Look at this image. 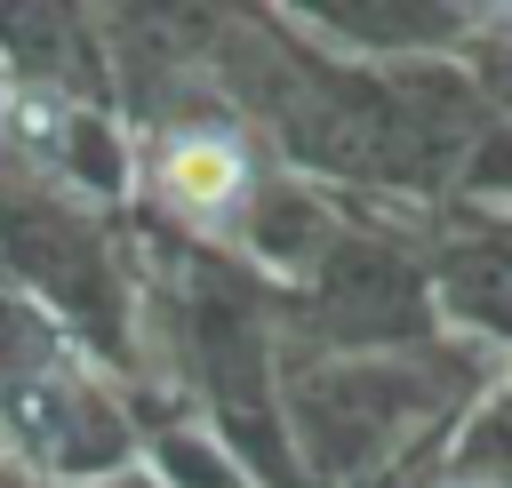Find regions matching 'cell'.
<instances>
[{"instance_id":"obj_3","label":"cell","mask_w":512,"mask_h":488,"mask_svg":"<svg viewBox=\"0 0 512 488\" xmlns=\"http://www.w3.org/2000/svg\"><path fill=\"white\" fill-rule=\"evenodd\" d=\"M504 24H512V16H504Z\"/></svg>"},{"instance_id":"obj_1","label":"cell","mask_w":512,"mask_h":488,"mask_svg":"<svg viewBox=\"0 0 512 488\" xmlns=\"http://www.w3.org/2000/svg\"><path fill=\"white\" fill-rule=\"evenodd\" d=\"M240 184H248V152H240L232 136H216V128L168 136V152H160V192H168V208H184L192 224H216V216L240 200Z\"/></svg>"},{"instance_id":"obj_2","label":"cell","mask_w":512,"mask_h":488,"mask_svg":"<svg viewBox=\"0 0 512 488\" xmlns=\"http://www.w3.org/2000/svg\"><path fill=\"white\" fill-rule=\"evenodd\" d=\"M0 128H8V144H24V152H40V160H56V152H64V136H72V112H64L48 88H8V96H0Z\"/></svg>"}]
</instances>
